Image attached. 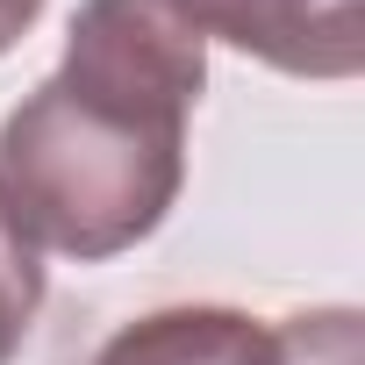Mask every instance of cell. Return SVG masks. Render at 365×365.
<instances>
[{
  "mask_svg": "<svg viewBox=\"0 0 365 365\" xmlns=\"http://www.w3.org/2000/svg\"><path fill=\"white\" fill-rule=\"evenodd\" d=\"M208 43L158 0H86L58 72L0 122V215L43 258H122L187 187Z\"/></svg>",
  "mask_w": 365,
  "mask_h": 365,
  "instance_id": "6da1fadb",
  "label": "cell"
},
{
  "mask_svg": "<svg viewBox=\"0 0 365 365\" xmlns=\"http://www.w3.org/2000/svg\"><path fill=\"white\" fill-rule=\"evenodd\" d=\"M36 15H43V0H0V58L36 29Z\"/></svg>",
  "mask_w": 365,
  "mask_h": 365,
  "instance_id": "8992f818",
  "label": "cell"
},
{
  "mask_svg": "<svg viewBox=\"0 0 365 365\" xmlns=\"http://www.w3.org/2000/svg\"><path fill=\"white\" fill-rule=\"evenodd\" d=\"M272 329H279V365H358V315L351 308L287 315Z\"/></svg>",
  "mask_w": 365,
  "mask_h": 365,
  "instance_id": "5b68a950",
  "label": "cell"
},
{
  "mask_svg": "<svg viewBox=\"0 0 365 365\" xmlns=\"http://www.w3.org/2000/svg\"><path fill=\"white\" fill-rule=\"evenodd\" d=\"M36 308H43V265H36V251L8 230V215H0V365L22 358Z\"/></svg>",
  "mask_w": 365,
  "mask_h": 365,
  "instance_id": "277c9868",
  "label": "cell"
},
{
  "mask_svg": "<svg viewBox=\"0 0 365 365\" xmlns=\"http://www.w3.org/2000/svg\"><path fill=\"white\" fill-rule=\"evenodd\" d=\"M201 43H230L294 79H358L365 0H158Z\"/></svg>",
  "mask_w": 365,
  "mask_h": 365,
  "instance_id": "7a4b0ae2",
  "label": "cell"
},
{
  "mask_svg": "<svg viewBox=\"0 0 365 365\" xmlns=\"http://www.w3.org/2000/svg\"><path fill=\"white\" fill-rule=\"evenodd\" d=\"M65 365H279V329L222 301H179L129 315Z\"/></svg>",
  "mask_w": 365,
  "mask_h": 365,
  "instance_id": "3957f363",
  "label": "cell"
}]
</instances>
